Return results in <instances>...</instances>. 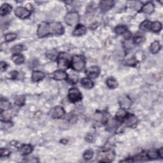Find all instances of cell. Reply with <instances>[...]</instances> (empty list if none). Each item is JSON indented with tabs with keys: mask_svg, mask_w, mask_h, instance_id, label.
<instances>
[{
	"mask_svg": "<svg viewBox=\"0 0 163 163\" xmlns=\"http://www.w3.org/2000/svg\"><path fill=\"white\" fill-rule=\"evenodd\" d=\"M86 33V27L82 24L78 25L73 32V35L75 37H80Z\"/></svg>",
	"mask_w": 163,
	"mask_h": 163,
	"instance_id": "obj_13",
	"label": "cell"
},
{
	"mask_svg": "<svg viewBox=\"0 0 163 163\" xmlns=\"http://www.w3.org/2000/svg\"><path fill=\"white\" fill-rule=\"evenodd\" d=\"M53 78L56 80H63L67 78V75L65 71L57 70L54 72Z\"/></svg>",
	"mask_w": 163,
	"mask_h": 163,
	"instance_id": "obj_11",
	"label": "cell"
},
{
	"mask_svg": "<svg viewBox=\"0 0 163 163\" xmlns=\"http://www.w3.org/2000/svg\"><path fill=\"white\" fill-rule=\"evenodd\" d=\"M115 31L117 34H124L126 31H128V28L126 26H118L115 29Z\"/></svg>",
	"mask_w": 163,
	"mask_h": 163,
	"instance_id": "obj_26",
	"label": "cell"
},
{
	"mask_svg": "<svg viewBox=\"0 0 163 163\" xmlns=\"http://www.w3.org/2000/svg\"><path fill=\"white\" fill-rule=\"evenodd\" d=\"M14 13L17 17L22 19L29 17L31 15V11L29 10L26 9L24 7L21 6L17 7V9H15Z\"/></svg>",
	"mask_w": 163,
	"mask_h": 163,
	"instance_id": "obj_8",
	"label": "cell"
},
{
	"mask_svg": "<svg viewBox=\"0 0 163 163\" xmlns=\"http://www.w3.org/2000/svg\"><path fill=\"white\" fill-rule=\"evenodd\" d=\"M82 85L87 89H92L94 86V83L89 78H83L81 80Z\"/></svg>",
	"mask_w": 163,
	"mask_h": 163,
	"instance_id": "obj_19",
	"label": "cell"
},
{
	"mask_svg": "<svg viewBox=\"0 0 163 163\" xmlns=\"http://www.w3.org/2000/svg\"><path fill=\"white\" fill-rule=\"evenodd\" d=\"M16 38H17L16 34L11 33L6 34L5 36V42H11V41L14 40V39H16Z\"/></svg>",
	"mask_w": 163,
	"mask_h": 163,
	"instance_id": "obj_31",
	"label": "cell"
},
{
	"mask_svg": "<svg viewBox=\"0 0 163 163\" xmlns=\"http://www.w3.org/2000/svg\"><path fill=\"white\" fill-rule=\"evenodd\" d=\"M45 73L40 71H34L32 73V80L34 82H38L42 80L45 78Z\"/></svg>",
	"mask_w": 163,
	"mask_h": 163,
	"instance_id": "obj_15",
	"label": "cell"
},
{
	"mask_svg": "<svg viewBox=\"0 0 163 163\" xmlns=\"http://www.w3.org/2000/svg\"><path fill=\"white\" fill-rule=\"evenodd\" d=\"M113 1L111 0H106L100 2V7L103 11H107L110 10L113 6Z\"/></svg>",
	"mask_w": 163,
	"mask_h": 163,
	"instance_id": "obj_17",
	"label": "cell"
},
{
	"mask_svg": "<svg viewBox=\"0 0 163 163\" xmlns=\"http://www.w3.org/2000/svg\"><path fill=\"white\" fill-rule=\"evenodd\" d=\"M151 24H152V23H151L150 21H148V20H145L140 24V28L142 31H148L150 29Z\"/></svg>",
	"mask_w": 163,
	"mask_h": 163,
	"instance_id": "obj_25",
	"label": "cell"
},
{
	"mask_svg": "<svg viewBox=\"0 0 163 163\" xmlns=\"http://www.w3.org/2000/svg\"><path fill=\"white\" fill-rule=\"evenodd\" d=\"M124 122H125V124L126 126L132 128V127H134V126L136 125L137 122H138V119H137L136 117H135L134 115H131L126 118Z\"/></svg>",
	"mask_w": 163,
	"mask_h": 163,
	"instance_id": "obj_14",
	"label": "cell"
},
{
	"mask_svg": "<svg viewBox=\"0 0 163 163\" xmlns=\"http://www.w3.org/2000/svg\"><path fill=\"white\" fill-rule=\"evenodd\" d=\"M65 29L60 22H52L49 24V33L52 35H61L64 33Z\"/></svg>",
	"mask_w": 163,
	"mask_h": 163,
	"instance_id": "obj_3",
	"label": "cell"
},
{
	"mask_svg": "<svg viewBox=\"0 0 163 163\" xmlns=\"http://www.w3.org/2000/svg\"><path fill=\"white\" fill-rule=\"evenodd\" d=\"M158 156L160 157L161 159H163V148L161 147L160 149H159L157 151Z\"/></svg>",
	"mask_w": 163,
	"mask_h": 163,
	"instance_id": "obj_39",
	"label": "cell"
},
{
	"mask_svg": "<svg viewBox=\"0 0 163 163\" xmlns=\"http://www.w3.org/2000/svg\"><path fill=\"white\" fill-rule=\"evenodd\" d=\"M115 157V154L112 150H108L107 152H100L98 155V160L101 162H112Z\"/></svg>",
	"mask_w": 163,
	"mask_h": 163,
	"instance_id": "obj_5",
	"label": "cell"
},
{
	"mask_svg": "<svg viewBox=\"0 0 163 163\" xmlns=\"http://www.w3.org/2000/svg\"><path fill=\"white\" fill-rule=\"evenodd\" d=\"M10 151L8 149H1V152H0V154H1V156H8L10 154Z\"/></svg>",
	"mask_w": 163,
	"mask_h": 163,
	"instance_id": "obj_36",
	"label": "cell"
},
{
	"mask_svg": "<svg viewBox=\"0 0 163 163\" xmlns=\"http://www.w3.org/2000/svg\"><path fill=\"white\" fill-rule=\"evenodd\" d=\"M25 101H26V98L24 96H17L15 99V104L17 106H22L23 105H24Z\"/></svg>",
	"mask_w": 163,
	"mask_h": 163,
	"instance_id": "obj_29",
	"label": "cell"
},
{
	"mask_svg": "<svg viewBox=\"0 0 163 163\" xmlns=\"http://www.w3.org/2000/svg\"><path fill=\"white\" fill-rule=\"evenodd\" d=\"M65 114V111L62 107L60 106H57L54 107L51 111V116L54 118H60L64 116Z\"/></svg>",
	"mask_w": 163,
	"mask_h": 163,
	"instance_id": "obj_10",
	"label": "cell"
},
{
	"mask_svg": "<svg viewBox=\"0 0 163 163\" xmlns=\"http://www.w3.org/2000/svg\"><path fill=\"white\" fill-rule=\"evenodd\" d=\"M0 67H1V70L2 71H4L5 70H6V69L7 68V64L6 62L1 61V65H0Z\"/></svg>",
	"mask_w": 163,
	"mask_h": 163,
	"instance_id": "obj_37",
	"label": "cell"
},
{
	"mask_svg": "<svg viewBox=\"0 0 163 163\" xmlns=\"http://www.w3.org/2000/svg\"><path fill=\"white\" fill-rule=\"evenodd\" d=\"M106 85L110 89H115L118 87V83L113 78H110L106 80Z\"/></svg>",
	"mask_w": 163,
	"mask_h": 163,
	"instance_id": "obj_23",
	"label": "cell"
},
{
	"mask_svg": "<svg viewBox=\"0 0 163 163\" xmlns=\"http://www.w3.org/2000/svg\"><path fill=\"white\" fill-rule=\"evenodd\" d=\"M11 9H12V8L9 4H3L1 5V9H0V14H1V16H5V15H6L11 12Z\"/></svg>",
	"mask_w": 163,
	"mask_h": 163,
	"instance_id": "obj_18",
	"label": "cell"
},
{
	"mask_svg": "<svg viewBox=\"0 0 163 163\" xmlns=\"http://www.w3.org/2000/svg\"><path fill=\"white\" fill-rule=\"evenodd\" d=\"M69 100L71 103H76L82 99V94L78 89L72 88L69 90L68 93Z\"/></svg>",
	"mask_w": 163,
	"mask_h": 163,
	"instance_id": "obj_7",
	"label": "cell"
},
{
	"mask_svg": "<svg viewBox=\"0 0 163 163\" xmlns=\"http://www.w3.org/2000/svg\"><path fill=\"white\" fill-rule=\"evenodd\" d=\"M127 115H128L127 112H126V110L123 108L119 109L116 113V117L119 120H122V119L124 118L127 117Z\"/></svg>",
	"mask_w": 163,
	"mask_h": 163,
	"instance_id": "obj_27",
	"label": "cell"
},
{
	"mask_svg": "<svg viewBox=\"0 0 163 163\" xmlns=\"http://www.w3.org/2000/svg\"><path fill=\"white\" fill-rule=\"evenodd\" d=\"M124 35V38L126 39H129L131 38V34L130 32H129V31H126V32L123 34Z\"/></svg>",
	"mask_w": 163,
	"mask_h": 163,
	"instance_id": "obj_38",
	"label": "cell"
},
{
	"mask_svg": "<svg viewBox=\"0 0 163 163\" xmlns=\"http://www.w3.org/2000/svg\"><path fill=\"white\" fill-rule=\"evenodd\" d=\"M11 59L14 61L15 64L16 65H21L24 61V57L22 54H14Z\"/></svg>",
	"mask_w": 163,
	"mask_h": 163,
	"instance_id": "obj_20",
	"label": "cell"
},
{
	"mask_svg": "<svg viewBox=\"0 0 163 163\" xmlns=\"http://www.w3.org/2000/svg\"><path fill=\"white\" fill-rule=\"evenodd\" d=\"M150 29H151V30L153 31L154 32H156V33L159 32V31L162 29L161 23L159 22H154L152 23Z\"/></svg>",
	"mask_w": 163,
	"mask_h": 163,
	"instance_id": "obj_24",
	"label": "cell"
},
{
	"mask_svg": "<svg viewBox=\"0 0 163 163\" xmlns=\"http://www.w3.org/2000/svg\"><path fill=\"white\" fill-rule=\"evenodd\" d=\"M71 66L77 71H82L85 66V62L84 59L81 55H74L71 58Z\"/></svg>",
	"mask_w": 163,
	"mask_h": 163,
	"instance_id": "obj_1",
	"label": "cell"
},
{
	"mask_svg": "<svg viewBox=\"0 0 163 163\" xmlns=\"http://www.w3.org/2000/svg\"><path fill=\"white\" fill-rule=\"evenodd\" d=\"M161 48V45L160 44V43L158 41H155L151 44L150 50L152 54H157V52H159V51L160 50Z\"/></svg>",
	"mask_w": 163,
	"mask_h": 163,
	"instance_id": "obj_21",
	"label": "cell"
},
{
	"mask_svg": "<svg viewBox=\"0 0 163 163\" xmlns=\"http://www.w3.org/2000/svg\"><path fill=\"white\" fill-rule=\"evenodd\" d=\"M120 105L123 109H128L129 108V107L131 105V99L128 98V96H122L120 98Z\"/></svg>",
	"mask_w": 163,
	"mask_h": 163,
	"instance_id": "obj_12",
	"label": "cell"
},
{
	"mask_svg": "<svg viewBox=\"0 0 163 163\" xmlns=\"http://www.w3.org/2000/svg\"><path fill=\"white\" fill-rule=\"evenodd\" d=\"M85 73L90 78H96L100 73V70L96 66H90L87 69Z\"/></svg>",
	"mask_w": 163,
	"mask_h": 163,
	"instance_id": "obj_9",
	"label": "cell"
},
{
	"mask_svg": "<svg viewBox=\"0 0 163 163\" xmlns=\"http://www.w3.org/2000/svg\"><path fill=\"white\" fill-rule=\"evenodd\" d=\"M58 66L61 69H66L68 67L71 62V59L70 55L65 52L59 54L58 56Z\"/></svg>",
	"mask_w": 163,
	"mask_h": 163,
	"instance_id": "obj_2",
	"label": "cell"
},
{
	"mask_svg": "<svg viewBox=\"0 0 163 163\" xmlns=\"http://www.w3.org/2000/svg\"><path fill=\"white\" fill-rule=\"evenodd\" d=\"M33 147L29 145H23L21 149H20V152L23 156H27V155L29 154L32 152Z\"/></svg>",
	"mask_w": 163,
	"mask_h": 163,
	"instance_id": "obj_22",
	"label": "cell"
},
{
	"mask_svg": "<svg viewBox=\"0 0 163 163\" xmlns=\"http://www.w3.org/2000/svg\"><path fill=\"white\" fill-rule=\"evenodd\" d=\"M50 34L49 33V24L42 22L38 26L37 29V35L39 38L45 37Z\"/></svg>",
	"mask_w": 163,
	"mask_h": 163,
	"instance_id": "obj_6",
	"label": "cell"
},
{
	"mask_svg": "<svg viewBox=\"0 0 163 163\" xmlns=\"http://www.w3.org/2000/svg\"><path fill=\"white\" fill-rule=\"evenodd\" d=\"M144 40V38L143 37H141V35H138L136 36L134 38V42L136 43V44H140V43H142Z\"/></svg>",
	"mask_w": 163,
	"mask_h": 163,
	"instance_id": "obj_34",
	"label": "cell"
},
{
	"mask_svg": "<svg viewBox=\"0 0 163 163\" xmlns=\"http://www.w3.org/2000/svg\"><path fill=\"white\" fill-rule=\"evenodd\" d=\"M141 10L144 13L146 14H152L154 10V5L152 2H148L143 6Z\"/></svg>",
	"mask_w": 163,
	"mask_h": 163,
	"instance_id": "obj_16",
	"label": "cell"
},
{
	"mask_svg": "<svg viewBox=\"0 0 163 163\" xmlns=\"http://www.w3.org/2000/svg\"><path fill=\"white\" fill-rule=\"evenodd\" d=\"M93 155H94L93 151L91 150H88L85 151V152H84V154H83V157L85 160L89 161V160H90V159H92V157H93Z\"/></svg>",
	"mask_w": 163,
	"mask_h": 163,
	"instance_id": "obj_30",
	"label": "cell"
},
{
	"mask_svg": "<svg viewBox=\"0 0 163 163\" xmlns=\"http://www.w3.org/2000/svg\"><path fill=\"white\" fill-rule=\"evenodd\" d=\"M23 49L22 45H15L14 46L12 49H11V52H14L15 54H19L20 52H21Z\"/></svg>",
	"mask_w": 163,
	"mask_h": 163,
	"instance_id": "obj_33",
	"label": "cell"
},
{
	"mask_svg": "<svg viewBox=\"0 0 163 163\" xmlns=\"http://www.w3.org/2000/svg\"><path fill=\"white\" fill-rule=\"evenodd\" d=\"M79 19H80V17H79L78 14L76 11L68 12L66 15L65 18L66 24L70 26L77 24V23L79 21Z\"/></svg>",
	"mask_w": 163,
	"mask_h": 163,
	"instance_id": "obj_4",
	"label": "cell"
},
{
	"mask_svg": "<svg viewBox=\"0 0 163 163\" xmlns=\"http://www.w3.org/2000/svg\"><path fill=\"white\" fill-rule=\"evenodd\" d=\"M147 157H148L149 159H157L158 156V154L157 152L155 150H150L147 152Z\"/></svg>",
	"mask_w": 163,
	"mask_h": 163,
	"instance_id": "obj_32",
	"label": "cell"
},
{
	"mask_svg": "<svg viewBox=\"0 0 163 163\" xmlns=\"http://www.w3.org/2000/svg\"><path fill=\"white\" fill-rule=\"evenodd\" d=\"M11 104L10 103L6 100H1V103H0V108H1V110L6 111L10 108Z\"/></svg>",
	"mask_w": 163,
	"mask_h": 163,
	"instance_id": "obj_28",
	"label": "cell"
},
{
	"mask_svg": "<svg viewBox=\"0 0 163 163\" xmlns=\"http://www.w3.org/2000/svg\"><path fill=\"white\" fill-rule=\"evenodd\" d=\"M126 64L129 66H135L136 64V61L135 60L134 58H131V59H128V60H127Z\"/></svg>",
	"mask_w": 163,
	"mask_h": 163,
	"instance_id": "obj_35",
	"label": "cell"
}]
</instances>
